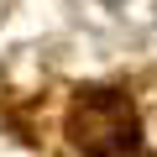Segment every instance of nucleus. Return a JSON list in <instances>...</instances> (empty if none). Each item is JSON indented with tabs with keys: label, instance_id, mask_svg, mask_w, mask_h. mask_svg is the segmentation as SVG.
<instances>
[{
	"label": "nucleus",
	"instance_id": "nucleus-1",
	"mask_svg": "<svg viewBox=\"0 0 157 157\" xmlns=\"http://www.w3.org/2000/svg\"><path fill=\"white\" fill-rule=\"evenodd\" d=\"M68 141L84 157H131L141 147V121L126 89L89 84L68 105Z\"/></svg>",
	"mask_w": 157,
	"mask_h": 157
}]
</instances>
